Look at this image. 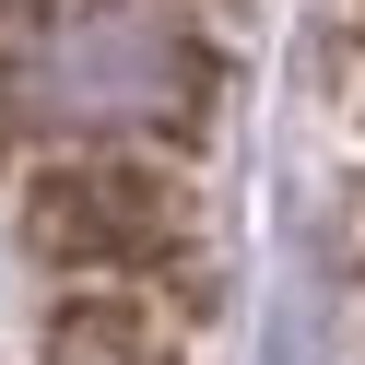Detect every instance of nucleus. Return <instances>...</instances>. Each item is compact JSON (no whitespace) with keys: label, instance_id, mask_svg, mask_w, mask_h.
<instances>
[{"label":"nucleus","instance_id":"obj_3","mask_svg":"<svg viewBox=\"0 0 365 365\" xmlns=\"http://www.w3.org/2000/svg\"><path fill=\"white\" fill-rule=\"evenodd\" d=\"M48 341H59V365H165V318L130 294H71Z\"/></svg>","mask_w":365,"mask_h":365},{"label":"nucleus","instance_id":"obj_1","mask_svg":"<svg viewBox=\"0 0 365 365\" xmlns=\"http://www.w3.org/2000/svg\"><path fill=\"white\" fill-rule=\"evenodd\" d=\"M189 236V189L165 165H130V153H83V165H48L24 189V247L59 271H142Z\"/></svg>","mask_w":365,"mask_h":365},{"label":"nucleus","instance_id":"obj_4","mask_svg":"<svg viewBox=\"0 0 365 365\" xmlns=\"http://www.w3.org/2000/svg\"><path fill=\"white\" fill-rule=\"evenodd\" d=\"M354 307H365V283H354Z\"/></svg>","mask_w":365,"mask_h":365},{"label":"nucleus","instance_id":"obj_2","mask_svg":"<svg viewBox=\"0 0 365 365\" xmlns=\"http://www.w3.org/2000/svg\"><path fill=\"white\" fill-rule=\"evenodd\" d=\"M24 83L59 118H177L200 95V59H189V36L165 12H83Z\"/></svg>","mask_w":365,"mask_h":365}]
</instances>
